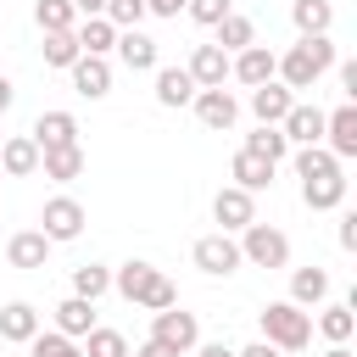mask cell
<instances>
[{"instance_id":"6da1fadb","label":"cell","mask_w":357,"mask_h":357,"mask_svg":"<svg viewBox=\"0 0 357 357\" xmlns=\"http://www.w3.org/2000/svg\"><path fill=\"white\" fill-rule=\"evenodd\" d=\"M335 67V45H329V33H312V39H296L284 56H279V67H273V78L296 95V89H312L324 73Z\"/></svg>"},{"instance_id":"7a4b0ae2","label":"cell","mask_w":357,"mask_h":357,"mask_svg":"<svg viewBox=\"0 0 357 357\" xmlns=\"http://www.w3.org/2000/svg\"><path fill=\"white\" fill-rule=\"evenodd\" d=\"M262 340L279 346V351H307L312 346V312L296 307V301H268L262 312Z\"/></svg>"},{"instance_id":"3957f363","label":"cell","mask_w":357,"mask_h":357,"mask_svg":"<svg viewBox=\"0 0 357 357\" xmlns=\"http://www.w3.org/2000/svg\"><path fill=\"white\" fill-rule=\"evenodd\" d=\"M240 262H257V268H284L290 262V240L273 229V223H245L240 229Z\"/></svg>"},{"instance_id":"277c9868","label":"cell","mask_w":357,"mask_h":357,"mask_svg":"<svg viewBox=\"0 0 357 357\" xmlns=\"http://www.w3.org/2000/svg\"><path fill=\"white\" fill-rule=\"evenodd\" d=\"M190 262H195L201 273L223 279V273H234V268H240V240H229L223 229H218V234H201V240L190 245Z\"/></svg>"},{"instance_id":"5b68a950","label":"cell","mask_w":357,"mask_h":357,"mask_svg":"<svg viewBox=\"0 0 357 357\" xmlns=\"http://www.w3.org/2000/svg\"><path fill=\"white\" fill-rule=\"evenodd\" d=\"M39 234L56 245V240H78L84 234V206L73 201V195H50L45 201V212H39Z\"/></svg>"},{"instance_id":"8992f818","label":"cell","mask_w":357,"mask_h":357,"mask_svg":"<svg viewBox=\"0 0 357 357\" xmlns=\"http://www.w3.org/2000/svg\"><path fill=\"white\" fill-rule=\"evenodd\" d=\"M151 340H162V346H173V351L184 357V351H195V340H201V324H195V312H184V307H167V312H156V318H151Z\"/></svg>"},{"instance_id":"52a82bcc","label":"cell","mask_w":357,"mask_h":357,"mask_svg":"<svg viewBox=\"0 0 357 357\" xmlns=\"http://www.w3.org/2000/svg\"><path fill=\"white\" fill-rule=\"evenodd\" d=\"M324 151L335 156V162H351L357 156V106L346 100V106H335V112H324Z\"/></svg>"},{"instance_id":"ba28073f","label":"cell","mask_w":357,"mask_h":357,"mask_svg":"<svg viewBox=\"0 0 357 357\" xmlns=\"http://www.w3.org/2000/svg\"><path fill=\"white\" fill-rule=\"evenodd\" d=\"M67 73H73V89H78L84 100H100V95H112V61H106V56H78Z\"/></svg>"},{"instance_id":"9c48e42d","label":"cell","mask_w":357,"mask_h":357,"mask_svg":"<svg viewBox=\"0 0 357 357\" xmlns=\"http://www.w3.org/2000/svg\"><path fill=\"white\" fill-rule=\"evenodd\" d=\"M184 73L195 78V89H223V78H229V56H223L218 45H195Z\"/></svg>"},{"instance_id":"30bf717a","label":"cell","mask_w":357,"mask_h":357,"mask_svg":"<svg viewBox=\"0 0 357 357\" xmlns=\"http://www.w3.org/2000/svg\"><path fill=\"white\" fill-rule=\"evenodd\" d=\"M273 67H279V56H273L268 45H245V50H240V56L229 61V73H234V78H240L245 89L268 84V78H273Z\"/></svg>"},{"instance_id":"8fae6325","label":"cell","mask_w":357,"mask_h":357,"mask_svg":"<svg viewBox=\"0 0 357 357\" xmlns=\"http://www.w3.org/2000/svg\"><path fill=\"white\" fill-rule=\"evenodd\" d=\"M290 106H296V95H290L279 78H268V84H257V89H251V112H257V123H268V128H279Z\"/></svg>"},{"instance_id":"7c38bea8","label":"cell","mask_w":357,"mask_h":357,"mask_svg":"<svg viewBox=\"0 0 357 357\" xmlns=\"http://www.w3.org/2000/svg\"><path fill=\"white\" fill-rule=\"evenodd\" d=\"M279 134L290 139V145H324V112L318 106H290L284 112V123H279Z\"/></svg>"},{"instance_id":"4fadbf2b","label":"cell","mask_w":357,"mask_h":357,"mask_svg":"<svg viewBox=\"0 0 357 357\" xmlns=\"http://www.w3.org/2000/svg\"><path fill=\"white\" fill-rule=\"evenodd\" d=\"M39 151H56V145H78V117L73 112H39L33 134H28Z\"/></svg>"},{"instance_id":"5bb4252c","label":"cell","mask_w":357,"mask_h":357,"mask_svg":"<svg viewBox=\"0 0 357 357\" xmlns=\"http://www.w3.org/2000/svg\"><path fill=\"white\" fill-rule=\"evenodd\" d=\"M195 117H201L206 128H234L240 100H234L229 89H195Z\"/></svg>"},{"instance_id":"9a60e30c","label":"cell","mask_w":357,"mask_h":357,"mask_svg":"<svg viewBox=\"0 0 357 357\" xmlns=\"http://www.w3.org/2000/svg\"><path fill=\"white\" fill-rule=\"evenodd\" d=\"M212 218L223 223V234H229V229H245V223H257V201H251L245 190H234V184H229V190H218Z\"/></svg>"},{"instance_id":"2e32d148","label":"cell","mask_w":357,"mask_h":357,"mask_svg":"<svg viewBox=\"0 0 357 357\" xmlns=\"http://www.w3.org/2000/svg\"><path fill=\"white\" fill-rule=\"evenodd\" d=\"M117 56H123L128 73H156V39L139 33V28H123L117 33Z\"/></svg>"},{"instance_id":"e0dca14e","label":"cell","mask_w":357,"mask_h":357,"mask_svg":"<svg viewBox=\"0 0 357 357\" xmlns=\"http://www.w3.org/2000/svg\"><path fill=\"white\" fill-rule=\"evenodd\" d=\"M6 262H11V268H45V262H50V240H45L39 229H22V234L6 240Z\"/></svg>"},{"instance_id":"ac0fdd59","label":"cell","mask_w":357,"mask_h":357,"mask_svg":"<svg viewBox=\"0 0 357 357\" xmlns=\"http://www.w3.org/2000/svg\"><path fill=\"white\" fill-rule=\"evenodd\" d=\"M229 173H234V190H245V195H257V190H268V184H273V162L251 156L245 145L234 151V167H229Z\"/></svg>"},{"instance_id":"d6986e66","label":"cell","mask_w":357,"mask_h":357,"mask_svg":"<svg viewBox=\"0 0 357 357\" xmlns=\"http://www.w3.org/2000/svg\"><path fill=\"white\" fill-rule=\"evenodd\" d=\"M301 201L312 212H329L346 201V173H324V178H301Z\"/></svg>"},{"instance_id":"ffe728a7","label":"cell","mask_w":357,"mask_h":357,"mask_svg":"<svg viewBox=\"0 0 357 357\" xmlns=\"http://www.w3.org/2000/svg\"><path fill=\"white\" fill-rule=\"evenodd\" d=\"M156 279H162V273H156L151 262H123V268L112 273V290H117V296H128V301L139 307V301H145V290H151Z\"/></svg>"},{"instance_id":"44dd1931","label":"cell","mask_w":357,"mask_h":357,"mask_svg":"<svg viewBox=\"0 0 357 357\" xmlns=\"http://www.w3.org/2000/svg\"><path fill=\"white\" fill-rule=\"evenodd\" d=\"M39 335V312L28 307V301H11V307H0V340H17V346H28Z\"/></svg>"},{"instance_id":"7402d4cb","label":"cell","mask_w":357,"mask_h":357,"mask_svg":"<svg viewBox=\"0 0 357 357\" xmlns=\"http://www.w3.org/2000/svg\"><path fill=\"white\" fill-rule=\"evenodd\" d=\"M0 173H11V178H28V173H39V145H33L28 134L6 139V145H0Z\"/></svg>"},{"instance_id":"603a6c76","label":"cell","mask_w":357,"mask_h":357,"mask_svg":"<svg viewBox=\"0 0 357 357\" xmlns=\"http://www.w3.org/2000/svg\"><path fill=\"white\" fill-rule=\"evenodd\" d=\"M156 100L162 106H190L195 100V78L184 67H156Z\"/></svg>"},{"instance_id":"cb8c5ba5","label":"cell","mask_w":357,"mask_h":357,"mask_svg":"<svg viewBox=\"0 0 357 357\" xmlns=\"http://www.w3.org/2000/svg\"><path fill=\"white\" fill-rule=\"evenodd\" d=\"M39 167H45V178L67 184V178H78V173H84V145H56V151H39Z\"/></svg>"},{"instance_id":"d4e9b609","label":"cell","mask_w":357,"mask_h":357,"mask_svg":"<svg viewBox=\"0 0 357 357\" xmlns=\"http://www.w3.org/2000/svg\"><path fill=\"white\" fill-rule=\"evenodd\" d=\"M89 329H95V301H78V296H67V301L56 307V335L78 340V335H89Z\"/></svg>"},{"instance_id":"484cf974","label":"cell","mask_w":357,"mask_h":357,"mask_svg":"<svg viewBox=\"0 0 357 357\" xmlns=\"http://www.w3.org/2000/svg\"><path fill=\"white\" fill-rule=\"evenodd\" d=\"M290 22H296V33H301V39H312V33H329V22H335V6H329V0H296V6H290Z\"/></svg>"},{"instance_id":"4316f807","label":"cell","mask_w":357,"mask_h":357,"mask_svg":"<svg viewBox=\"0 0 357 357\" xmlns=\"http://www.w3.org/2000/svg\"><path fill=\"white\" fill-rule=\"evenodd\" d=\"M324 296H329V273L324 268H296L290 273V301L296 307H318Z\"/></svg>"},{"instance_id":"83f0119b","label":"cell","mask_w":357,"mask_h":357,"mask_svg":"<svg viewBox=\"0 0 357 357\" xmlns=\"http://www.w3.org/2000/svg\"><path fill=\"white\" fill-rule=\"evenodd\" d=\"M73 39H78L84 56H106V50L117 45V28H112L106 17H84V28H73Z\"/></svg>"},{"instance_id":"f1b7e54d","label":"cell","mask_w":357,"mask_h":357,"mask_svg":"<svg viewBox=\"0 0 357 357\" xmlns=\"http://www.w3.org/2000/svg\"><path fill=\"white\" fill-rule=\"evenodd\" d=\"M245 45H257V28H251V17H240V11H229V17L218 22V50H223V56H229V50L240 56Z\"/></svg>"},{"instance_id":"f546056e","label":"cell","mask_w":357,"mask_h":357,"mask_svg":"<svg viewBox=\"0 0 357 357\" xmlns=\"http://www.w3.org/2000/svg\"><path fill=\"white\" fill-rule=\"evenodd\" d=\"M106 290H112V268H100V262L73 268V296H78V301H100Z\"/></svg>"},{"instance_id":"4dcf8cb0","label":"cell","mask_w":357,"mask_h":357,"mask_svg":"<svg viewBox=\"0 0 357 357\" xmlns=\"http://www.w3.org/2000/svg\"><path fill=\"white\" fill-rule=\"evenodd\" d=\"M351 329H357V318H351V307H346V301L324 307V318H318V335H324L329 346H346V340H351Z\"/></svg>"},{"instance_id":"1f68e13d","label":"cell","mask_w":357,"mask_h":357,"mask_svg":"<svg viewBox=\"0 0 357 357\" xmlns=\"http://www.w3.org/2000/svg\"><path fill=\"white\" fill-rule=\"evenodd\" d=\"M245 151H251V156H262V162H273V167H279V162H284V151H290V139H284V134H279V128H268V123H262V128H257V134H245Z\"/></svg>"},{"instance_id":"d6a6232c","label":"cell","mask_w":357,"mask_h":357,"mask_svg":"<svg viewBox=\"0 0 357 357\" xmlns=\"http://www.w3.org/2000/svg\"><path fill=\"white\" fill-rule=\"evenodd\" d=\"M33 17H39V28H45V33H73V22H78L73 0H39V6H33Z\"/></svg>"},{"instance_id":"836d02e7","label":"cell","mask_w":357,"mask_h":357,"mask_svg":"<svg viewBox=\"0 0 357 357\" xmlns=\"http://www.w3.org/2000/svg\"><path fill=\"white\" fill-rule=\"evenodd\" d=\"M324 173H340V162L324 145H301L296 151V178H324Z\"/></svg>"},{"instance_id":"e575fe53","label":"cell","mask_w":357,"mask_h":357,"mask_svg":"<svg viewBox=\"0 0 357 357\" xmlns=\"http://www.w3.org/2000/svg\"><path fill=\"white\" fill-rule=\"evenodd\" d=\"M84 357H128V340H123L117 329H100V324H95V329L84 335Z\"/></svg>"},{"instance_id":"d590c367","label":"cell","mask_w":357,"mask_h":357,"mask_svg":"<svg viewBox=\"0 0 357 357\" xmlns=\"http://www.w3.org/2000/svg\"><path fill=\"white\" fill-rule=\"evenodd\" d=\"M84 50H78V39L73 33H45V67H73Z\"/></svg>"},{"instance_id":"8d00e7d4","label":"cell","mask_w":357,"mask_h":357,"mask_svg":"<svg viewBox=\"0 0 357 357\" xmlns=\"http://www.w3.org/2000/svg\"><path fill=\"white\" fill-rule=\"evenodd\" d=\"M112 28H139V17H145V0H106V11H100Z\"/></svg>"},{"instance_id":"74e56055","label":"cell","mask_w":357,"mask_h":357,"mask_svg":"<svg viewBox=\"0 0 357 357\" xmlns=\"http://www.w3.org/2000/svg\"><path fill=\"white\" fill-rule=\"evenodd\" d=\"M28 346H33V357H84V351H78L67 335H45V329H39Z\"/></svg>"},{"instance_id":"f35d334b","label":"cell","mask_w":357,"mask_h":357,"mask_svg":"<svg viewBox=\"0 0 357 357\" xmlns=\"http://www.w3.org/2000/svg\"><path fill=\"white\" fill-rule=\"evenodd\" d=\"M184 11H190L201 28H218V22L229 17V0H184Z\"/></svg>"},{"instance_id":"ab89813d","label":"cell","mask_w":357,"mask_h":357,"mask_svg":"<svg viewBox=\"0 0 357 357\" xmlns=\"http://www.w3.org/2000/svg\"><path fill=\"white\" fill-rule=\"evenodd\" d=\"M340 95L357 106V61H340Z\"/></svg>"},{"instance_id":"60d3db41","label":"cell","mask_w":357,"mask_h":357,"mask_svg":"<svg viewBox=\"0 0 357 357\" xmlns=\"http://www.w3.org/2000/svg\"><path fill=\"white\" fill-rule=\"evenodd\" d=\"M340 245H346V251H357V212H346V218H340Z\"/></svg>"},{"instance_id":"b9f144b4","label":"cell","mask_w":357,"mask_h":357,"mask_svg":"<svg viewBox=\"0 0 357 357\" xmlns=\"http://www.w3.org/2000/svg\"><path fill=\"white\" fill-rule=\"evenodd\" d=\"M195 357H234V346H223V340H195Z\"/></svg>"},{"instance_id":"7bdbcfd3","label":"cell","mask_w":357,"mask_h":357,"mask_svg":"<svg viewBox=\"0 0 357 357\" xmlns=\"http://www.w3.org/2000/svg\"><path fill=\"white\" fill-rule=\"evenodd\" d=\"M234 357H284V351H279V346H268V340H251V346H245V351H234Z\"/></svg>"},{"instance_id":"ee69618b","label":"cell","mask_w":357,"mask_h":357,"mask_svg":"<svg viewBox=\"0 0 357 357\" xmlns=\"http://www.w3.org/2000/svg\"><path fill=\"white\" fill-rule=\"evenodd\" d=\"M145 11H156V17H178L184 0H145Z\"/></svg>"},{"instance_id":"f6af8a7d","label":"cell","mask_w":357,"mask_h":357,"mask_svg":"<svg viewBox=\"0 0 357 357\" xmlns=\"http://www.w3.org/2000/svg\"><path fill=\"white\" fill-rule=\"evenodd\" d=\"M134 357H178V351H173V346H162V340H145Z\"/></svg>"},{"instance_id":"bcb514c9","label":"cell","mask_w":357,"mask_h":357,"mask_svg":"<svg viewBox=\"0 0 357 357\" xmlns=\"http://www.w3.org/2000/svg\"><path fill=\"white\" fill-rule=\"evenodd\" d=\"M73 11H78V17H100V11H106V0H73Z\"/></svg>"},{"instance_id":"7dc6e473","label":"cell","mask_w":357,"mask_h":357,"mask_svg":"<svg viewBox=\"0 0 357 357\" xmlns=\"http://www.w3.org/2000/svg\"><path fill=\"white\" fill-rule=\"evenodd\" d=\"M11 100H17V89H11V78H6V73H0V112H6V106H11Z\"/></svg>"},{"instance_id":"c3c4849f","label":"cell","mask_w":357,"mask_h":357,"mask_svg":"<svg viewBox=\"0 0 357 357\" xmlns=\"http://www.w3.org/2000/svg\"><path fill=\"white\" fill-rule=\"evenodd\" d=\"M324 357H351V346H329V351H324Z\"/></svg>"},{"instance_id":"681fc988","label":"cell","mask_w":357,"mask_h":357,"mask_svg":"<svg viewBox=\"0 0 357 357\" xmlns=\"http://www.w3.org/2000/svg\"><path fill=\"white\" fill-rule=\"evenodd\" d=\"M0 357H6V351H0Z\"/></svg>"}]
</instances>
